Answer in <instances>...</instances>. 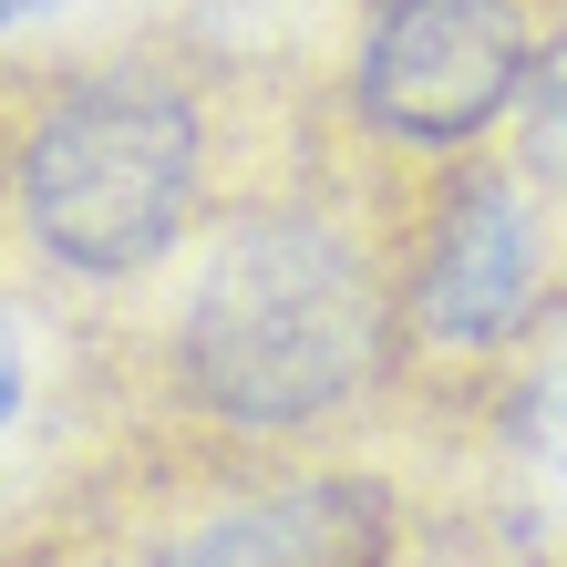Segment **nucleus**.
Instances as JSON below:
<instances>
[{
	"label": "nucleus",
	"instance_id": "obj_8",
	"mask_svg": "<svg viewBox=\"0 0 567 567\" xmlns=\"http://www.w3.org/2000/svg\"><path fill=\"white\" fill-rule=\"evenodd\" d=\"M547 454L567 464V372H557V392H547Z\"/></svg>",
	"mask_w": 567,
	"mask_h": 567
},
{
	"label": "nucleus",
	"instance_id": "obj_7",
	"mask_svg": "<svg viewBox=\"0 0 567 567\" xmlns=\"http://www.w3.org/2000/svg\"><path fill=\"white\" fill-rule=\"evenodd\" d=\"M21 392H31V372H21V341H11V310H0V433L21 423Z\"/></svg>",
	"mask_w": 567,
	"mask_h": 567
},
{
	"label": "nucleus",
	"instance_id": "obj_4",
	"mask_svg": "<svg viewBox=\"0 0 567 567\" xmlns=\"http://www.w3.org/2000/svg\"><path fill=\"white\" fill-rule=\"evenodd\" d=\"M526 0H372L351 52V114L403 155H464L526 104L537 73Z\"/></svg>",
	"mask_w": 567,
	"mask_h": 567
},
{
	"label": "nucleus",
	"instance_id": "obj_9",
	"mask_svg": "<svg viewBox=\"0 0 567 567\" xmlns=\"http://www.w3.org/2000/svg\"><path fill=\"white\" fill-rule=\"evenodd\" d=\"M31 11H62V0H0V31H11V21H31Z\"/></svg>",
	"mask_w": 567,
	"mask_h": 567
},
{
	"label": "nucleus",
	"instance_id": "obj_2",
	"mask_svg": "<svg viewBox=\"0 0 567 567\" xmlns=\"http://www.w3.org/2000/svg\"><path fill=\"white\" fill-rule=\"evenodd\" d=\"M196 186H207V114L176 73L124 62V73L62 83L21 135L11 196L21 238L62 279H135L186 238Z\"/></svg>",
	"mask_w": 567,
	"mask_h": 567
},
{
	"label": "nucleus",
	"instance_id": "obj_1",
	"mask_svg": "<svg viewBox=\"0 0 567 567\" xmlns=\"http://www.w3.org/2000/svg\"><path fill=\"white\" fill-rule=\"evenodd\" d=\"M382 361L392 269L330 207H248L176 310V392L227 433H320Z\"/></svg>",
	"mask_w": 567,
	"mask_h": 567
},
{
	"label": "nucleus",
	"instance_id": "obj_6",
	"mask_svg": "<svg viewBox=\"0 0 567 567\" xmlns=\"http://www.w3.org/2000/svg\"><path fill=\"white\" fill-rule=\"evenodd\" d=\"M516 155L526 176L547 196H567V31L537 52V73H526V104H516Z\"/></svg>",
	"mask_w": 567,
	"mask_h": 567
},
{
	"label": "nucleus",
	"instance_id": "obj_5",
	"mask_svg": "<svg viewBox=\"0 0 567 567\" xmlns=\"http://www.w3.org/2000/svg\"><path fill=\"white\" fill-rule=\"evenodd\" d=\"M403 516L372 475H299L176 526L145 567H392Z\"/></svg>",
	"mask_w": 567,
	"mask_h": 567
},
{
	"label": "nucleus",
	"instance_id": "obj_3",
	"mask_svg": "<svg viewBox=\"0 0 567 567\" xmlns=\"http://www.w3.org/2000/svg\"><path fill=\"white\" fill-rule=\"evenodd\" d=\"M537 299H547V227L526 186L506 165L433 176L423 217L403 227V258H392V351L485 372L495 351H516Z\"/></svg>",
	"mask_w": 567,
	"mask_h": 567
}]
</instances>
